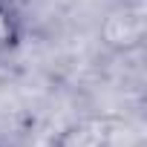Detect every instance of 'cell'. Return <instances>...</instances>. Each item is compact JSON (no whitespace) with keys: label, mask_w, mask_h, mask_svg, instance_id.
Instances as JSON below:
<instances>
[{"label":"cell","mask_w":147,"mask_h":147,"mask_svg":"<svg viewBox=\"0 0 147 147\" xmlns=\"http://www.w3.org/2000/svg\"><path fill=\"white\" fill-rule=\"evenodd\" d=\"M0 147H6V144H3V138H0Z\"/></svg>","instance_id":"7a4b0ae2"},{"label":"cell","mask_w":147,"mask_h":147,"mask_svg":"<svg viewBox=\"0 0 147 147\" xmlns=\"http://www.w3.org/2000/svg\"><path fill=\"white\" fill-rule=\"evenodd\" d=\"M26 38V20L15 0H0V58L20 49Z\"/></svg>","instance_id":"6da1fadb"}]
</instances>
